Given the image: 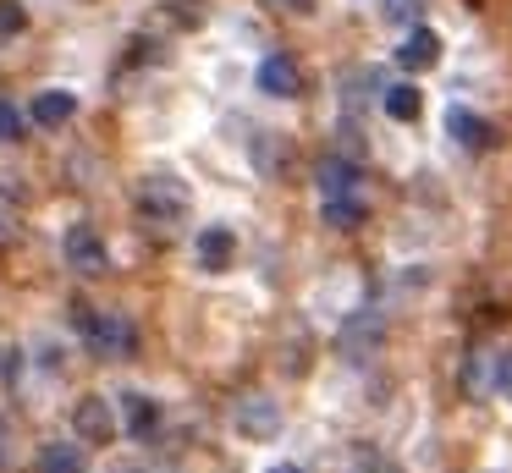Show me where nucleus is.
<instances>
[{
	"instance_id": "1",
	"label": "nucleus",
	"mask_w": 512,
	"mask_h": 473,
	"mask_svg": "<svg viewBox=\"0 0 512 473\" xmlns=\"http://www.w3.org/2000/svg\"><path fill=\"white\" fill-rule=\"evenodd\" d=\"M138 215H144L149 226H177V220L188 215V187L166 171L144 176V182H138Z\"/></svg>"
},
{
	"instance_id": "2",
	"label": "nucleus",
	"mask_w": 512,
	"mask_h": 473,
	"mask_svg": "<svg viewBox=\"0 0 512 473\" xmlns=\"http://www.w3.org/2000/svg\"><path fill=\"white\" fill-rule=\"evenodd\" d=\"M83 325V336H89V347L100 352V358H133L138 336L133 325H127V314H89V308H72Z\"/></svg>"
},
{
	"instance_id": "3",
	"label": "nucleus",
	"mask_w": 512,
	"mask_h": 473,
	"mask_svg": "<svg viewBox=\"0 0 512 473\" xmlns=\"http://www.w3.org/2000/svg\"><path fill=\"white\" fill-rule=\"evenodd\" d=\"M380 341H386V325H380V314L358 308V314L342 325V358H347V363H369V358L380 352Z\"/></svg>"
},
{
	"instance_id": "4",
	"label": "nucleus",
	"mask_w": 512,
	"mask_h": 473,
	"mask_svg": "<svg viewBox=\"0 0 512 473\" xmlns=\"http://www.w3.org/2000/svg\"><path fill=\"white\" fill-rule=\"evenodd\" d=\"M61 248H67V264L78 275H105V270H111V253H105V242H100V231H94V226H72Z\"/></svg>"
},
{
	"instance_id": "5",
	"label": "nucleus",
	"mask_w": 512,
	"mask_h": 473,
	"mask_svg": "<svg viewBox=\"0 0 512 473\" xmlns=\"http://www.w3.org/2000/svg\"><path fill=\"white\" fill-rule=\"evenodd\" d=\"M358 182H364V171H358L353 154H320V165H314V187H320V198L358 193Z\"/></svg>"
},
{
	"instance_id": "6",
	"label": "nucleus",
	"mask_w": 512,
	"mask_h": 473,
	"mask_svg": "<svg viewBox=\"0 0 512 473\" xmlns=\"http://www.w3.org/2000/svg\"><path fill=\"white\" fill-rule=\"evenodd\" d=\"M232 424L243 429L248 440H270V435L281 429V407L270 402V396H259V391H254V396H243V402H237Z\"/></svg>"
},
{
	"instance_id": "7",
	"label": "nucleus",
	"mask_w": 512,
	"mask_h": 473,
	"mask_svg": "<svg viewBox=\"0 0 512 473\" xmlns=\"http://www.w3.org/2000/svg\"><path fill=\"white\" fill-rule=\"evenodd\" d=\"M72 429H78L89 446H105V440L116 435V413H111V402L105 396H83L78 407H72Z\"/></svg>"
},
{
	"instance_id": "8",
	"label": "nucleus",
	"mask_w": 512,
	"mask_h": 473,
	"mask_svg": "<svg viewBox=\"0 0 512 473\" xmlns=\"http://www.w3.org/2000/svg\"><path fill=\"white\" fill-rule=\"evenodd\" d=\"M193 253H199V270L221 275V270H232V259H237V237L226 226H204L199 242H193Z\"/></svg>"
},
{
	"instance_id": "9",
	"label": "nucleus",
	"mask_w": 512,
	"mask_h": 473,
	"mask_svg": "<svg viewBox=\"0 0 512 473\" xmlns=\"http://www.w3.org/2000/svg\"><path fill=\"white\" fill-rule=\"evenodd\" d=\"M298 66H292V55H265L259 61V94H270V99H292L298 94Z\"/></svg>"
},
{
	"instance_id": "10",
	"label": "nucleus",
	"mask_w": 512,
	"mask_h": 473,
	"mask_svg": "<svg viewBox=\"0 0 512 473\" xmlns=\"http://www.w3.org/2000/svg\"><path fill=\"white\" fill-rule=\"evenodd\" d=\"M446 127H452V138L463 143V149H490V143H496V127H490L485 116H474V110H463V105H452L446 110Z\"/></svg>"
},
{
	"instance_id": "11",
	"label": "nucleus",
	"mask_w": 512,
	"mask_h": 473,
	"mask_svg": "<svg viewBox=\"0 0 512 473\" xmlns=\"http://www.w3.org/2000/svg\"><path fill=\"white\" fill-rule=\"evenodd\" d=\"M435 61H441V33L413 28L408 39H402V50H397V66H408V72H430Z\"/></svg>"
},
{
	"instance_id": "12",
	"label": "nucleus",
	"mask_w": 512,
	"mask_h": 473,
	"mask_svg": "<svg viewBox=\"0 0 512 473\" xmlns=\"http://www.w3.org/2000/svg\"><path fill=\"white\" fill-rule=\"evenodd\" d=\"M320 220H325V226H331V231H358V226H364V220H369V204H364V198H358V193L325 198V204H320Z\"/></svg>"
},
{
	"instance_id": "13",
	"label": "nucleus",
	"mask_w": 512,
	"mask_h": 473,
	"mask_svg": "<svg viewBox=\"0 0 512 473\" xmlns=\"http://www.w3.org/2000/svg\"><path fill=\"white\" fill-rule=\"evenodd\" d=\"M72 110H78V99H72L67 88H45V94H34V110H28V116H34L39 127H67Z\"/></svg>"
},
{
	"instance_id": "14",
	"label": "nucleus",
	"mask_w": 512,
	"mask_h": 473,
	"mask_svg": "<svg viewBox=\"0 0 512 473\" xmlns=\"http://www.w3.org/2000/svg\"><path fill=\"white\" fill-rule=\"evenodd\" d=\"M39 473H89V457L78 446L50 440V446H39Z\"/></svg>"
},
{
	"instance_id": "15",
	"label": "nucleus",
	"mask_w": 512,
	"mask_h": 473,
	"mask_svg": "<svg viewBox=\"0 0 512 473\" xmlns=\"http://www.w3.org/2000/svg\"><path fill=\"white\" fill-rule=\"evenodd\" d=\"M122 407H127V435L133 440H149L160 429V407L149 396H122Z\"/></svg>"
},
{
	"instance_id": "16",
	"label": "nucleus",
	"mask_w": 512,
	"mask_h": 473,
	"mask_svg": "<svg viewBox=\"0 0 512 473\" xmlns=\"http://www.w3.org/2000/svg\"><path fill=\"white\" fill-rule=\"evenodd\" d=\"M380 105H386L391 121H413V116H419V88L397 83V88H386V99H380Z\"/></svg>"
},
{
	"instance_id": "17",
	"label": "nucleus",
	"mask_w": 512,
	"mask_h": 473,
	"mask_svg": "<svg viewBox=\"0 0 512 473\" xmlns=\"http://www.w3.org/2000/svg\"><path fill=\"white\" fill-rule=\"evenodd\" d=\"M23 28H28L23 0H0V39H12V33H23Z\"/></svg>"
},
{
	"instance_id": "18",
	"label": "nucleus",
	"mask_w": 512,
	"mask_h": 473,
	"mask_svg": "<svg viewBox=\"0 0 512 473\" xmlns=\"http://www.w3.org/2000/svg\"><path fill=\"white\" fill-rule=\"evenodd\" d=\"M463 385H468V391H485V385H490L485 352H474V358H468V369H463Z\"/></svg>"
},
{
	"instance_id": "19",
	"label": "nucleus",
	"mask_w": 512,
	"mask_h": 473,
	"mask_svg": "<svg viewBox=\"0 0 512 473\" xmlns=\"http://www.w3.org/2000/svg\"><path fill=\"white\" fill-rule=\"evenodd\" d=\"M23 138V116H17V105H0V143H17Z\"/></svg>"
},
{
	"instance_id": "20",
	"label": "nucleus",
	"mask_w": 512,
	"mask_h": 473,
	"mask_svg": "<svg viewBox=\"0 0 512 473\" xmlns=\"http://www.w3.org/2000/svg\"><path fill=\"white\" fill-rule=\"evenodd\" d=\"M12 220H17V198L0 187V237H12Z\"/></svg>"
},
{
	"instance_id": "21",
	"label": "nucleus",
	"mask_w": 512,
	"mask_h": 473,
	"mask_svg": "<svg viewBox=\"0 0 512 473\" xmlns=\"http://www.w3.org/2000/svg\"><path fill=\"white\" fill-rule=\"evenodd\" d=\"M496 391L512 396V352H501V358H496Z\"/></svg>"
},
{
	"instance_id": "22",
	"label": "nucleus",
	"mask_w": 512,
	"mask_h": 473,
	"mask_svg": "<svg viewBox=\"0 0 512 473\" xmlns=\"http://www.w3.org/2000/svg\"><path fill=\"white\" fill-rule=\"evenodd\" d=\"M265 6H276V11H298V17H309L320 0H265Z\"/></svg>"
},
{
	"instance_id": "23",
	"label": "nucleus",
	"mask_w": 512,
	"mask_h": 473,
	"mask_svg": "<svg viewBox=\"0 0 512 473\" xmlns=\"http://www.w3.org/2000/svg\"><path fill=\"white\" fill-rule=\"evenodd\" d=\"M270 473H303V468H292V462H276V468H270Z\"/></svg>"
},
{
	"instance_id": "24",
	"label": "nucleus",
	"mask_w": 512,
	"mask_h": 473,
	"mask_svg": "<svg viewBox=\"0 0 512 473\" xmlns=\"http://www.w3.org/2000/svg\"><path fill=\"white\" fill-rule=\"evenodd\" d=\"M122 473H133V468H122Z\"/></svg>"
}]
</instances>
